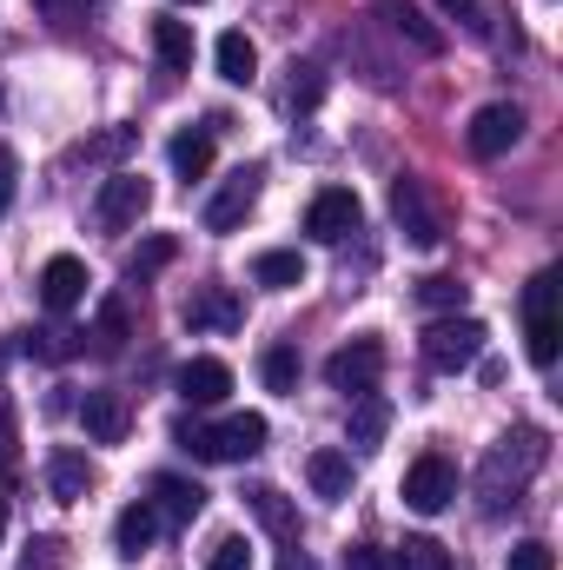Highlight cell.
Segmentation results:
<instances>
[{
    "label": "cell",
    "instance_id": "obj_5",
    "mask_svg": "<svg viewBox=\"0 0 563 570\" xmlns=\"http://www.w3.org/2000/svg\"><path fill=\"white\" fill-rule=\"evenodd\" d=\"M392 219H398V233L412 239V246H444V206L431 199V186H424L418 173H398L392 179Z\"/></svg>",
    "mask_w": 563,
    "mask_h": 570
},
{
    "label": "cell",
    "instance_id": "obj_4",
    "mask_svg": "<svg viewBox=\"0 0 563 570\" xmlns=\"http://www.w3.org/2000/svg\"><path fill=\"white\" fill-rule=\"evenodd\" d=\"M557 266H544V273H531V285H524V352H531V365L537 372H551L557 365Z\"/></svg>",
    "mask_w": 563,
    "mask_h": 570
},
{
    "label": "cell",
    "instance_id": "obj_43",
    "mask_svg": "<svg viewBox=\"0 0 563 570\" xmlns=\"http://www.w3.org/2000/svg\"><path fill=\"white\" fill-rule=\"evenodd\" d=\"M179 7H206V0H179Z\"/></svg>",
    "mask_w": 563,
    "mask_h": 570
},
{
    "label": "cell",
    "instance_id": "obj_37",
    "mask_svg": "<svg viewBox=\"0 0 563 570\" xmlns=\"http://www.w3.org/2000/svg\"><path fill=\"white\" fill-rule=\"evenodd\" d=\"M345 570H405V564H398V551H378V544H352V551H345Z\"/></svg>",
    "mask_w": 563,
    "mask_h": 570
},
{
    "label": "cell",
    "instance_id": "obj_10",
    "mask_svg": "<svg viewBox=\"0 0 563 570\" xmlns=\"http://www.w3.org/2000/svg\"><path fill=\"white\" fill-rule=\"evenodd\" d=\"M517 140H524V107H517V100H491V107H477L471 127H464V146H471L477 159H497V153H511Z\"/></svg>",
    "mask_w": 563,
    "mask_h": 570
},
{
    "label": "cell",
    "instance_id": "obj_3",
    "mask_svg": "<svg viewBox=\"0 0 563 570\" xmlns=\"http://www.w3.org/2000/svg\"><path fill=\"white\" fill-rule=\"evenodd\" d=\"M484 318H471V312H444V318H431L424 325V365L431 372H471L477 358H484Z\"/></svg>",
    "mask_w": 563,
    "mask_h": 570
},
{
    "label": "cell",
    "instance_id": "obj_1",
    "mask_svg": "<svg viewBox=\"0 0 563 570\" xmlns=\"http://www.w3.org/2000/svg\"><path fill=\"white\" fill-rule=\"evenodd\" d=\"M551 458V444H544V431L524 425L511 431V438H497L491 451H484V471H477V498H484V511L497 518V511H511L517 498H524V484L537 478V464Z\"/></svg>",
    "mask_w": 563,
    "mask_h": 570
},
{
    "label": "cell",
    "instance_id": "obj_42",
    "mask_svg": "<svg viewBox=\"0 0 563 570\" xmlns=\"http://www.w3.org/2000/svg\"><path fill=\"white\" fill-rule=\"evenodd\" d=\"M0 538H7V504H0Z\"/></svg>",
    "mask_w": 563,
    "mask_h": 570
},
{
    "label": "cell",
    "instance_id": "obj_26",
    "mask_svg": "<svg viewBox=\"0 0 563 570\" xmlns=\"http://www.w3.org/2000/svg\"><path fill=\"white\" fill-rule=\"evenodd\" d=\"M152 53L166 73H192V27L186 20H152Z\"/></svg>",
    "mask_w": 563,
    "mask_h": 570
},
{
    "label": "cell",
    "instance_id": "obj_8",
    "mask_svg": "<svg viewBox=\"0 0 563 570\" xmlns=\"http://www.w3.org/2000/svg\"><path fill=\"white\" fill-rule=\"evenodd\" d=\"M358 226H365V206H358L352 186H325V193L305 206V233H312L318 246H338V239H352Z\"/></svg>",
    "mask_w": 563,
    "mask_h": 570
},
{
    "label": "cell",
    "instance_id": "obj_38",
    "mask_svg": "<svg viewBox=\"0 0 563 570\" xmlns=\"http://www.w3.org/2000/svg\"><path fill=\"white\" fill-rule=\"evenodd\" d=\"M7 206H13V153L0 146V213H7Z\"/></svg>",
    "mask_w": 563,
    "mask_h": 570
},
{
    "label": "cell",
    "instance_id": "obj_13",
    "mask_svg": "<svg viewBox=\"0 0 563 570\" xmlns=\"http://www.w3.org/2000/svg\"><path fill=\"white\" fill-rule=\"evenodd\" d=\"M93 484H100V471H93L87 451H73V444L47 451V498H53V504H80Z\"/></svg>",
    "mask_w": 563,
    "mask_h": 570
},
{
    "label": "cell",
    "instance_id": "obj_9",
    "mask_svg": "<svg viewBox=\"0 0 563 570\" xmlns=\"http://www.w3.org/2000/svg\"><path fill=\"white\" fill-rule=\"evenodd\" d=\"M146 206H152V186H146V173H113V179H100V199H93V219L107 226V233H127V226H140Z\"/></svg>",
    "mask_w": 563,
    "mask_h": 570
},
{
    "label": "cell",
    "instance_id": "obj_41",
    "mask_svg": "<svg viewBox=\"0 0 563 570\" xmlns=\"http://www.w3.org/2000/svg\"><path fill=\"white\" fill-rule=\"evenodd\" d=\"M444 13H477V0H437Z\"/></svg>",
    "mask_w": 563,
    "mask_h": 570
},
{
    "label": "cell",
    "instance_id": "obj_15",
    "mask_svg": "<svg viewBox=\"0 0 563 570\" xmlns=\"http://www.w3.org/2000/svg\"><path fill=\"white\" fill-rule=\"evenodd\" d=\"M226 392H233V365H226V358H186V365H179V399H186L192 412L226 405Z\"/></svg>",
    "mask_w": 563,
    "mask_h": 570
},
{
    "label": "cell",
    "instance_id": "obj_30",
    "mask_svg": "<svg viewBox=\"0 0 563 570\" xmlns=\"http://www.w3.org/2000/svg\"><path fill=\"white\" fill-rule=\"evenodd\" d=\"M20 352H27V358H47V365H60V358L73 352V332H67V325H33V332H20Z\"/></svg>",
    "mask_w": 563,
    "mask_h": 570
},
{
    "label": "cell",
    "instance_id": "obj_24",
    "mask_svg": "<svg viewBox=\"0 0 563 570\" xmlns=\"http://www.w3.org/2000/svg\"><path fill=\"white\" fill-rule=\"evenodd\" d=\"M166 159H172V173H179L186 186L206 179V173H213V127H186V134H172Z\"/></svg>",
    "mask_w": 563,
    "mask_h": 570
},
{
    "label": "cell",
    "instance_id": "obj_7",
    "mask_svg": "<svg viewBox=\"0 0 563 570\" xmlns=\"http://www.w3.org/2000/svg\"><path fill=\"white\" fill-rule=\"evenodd\" d=\"M325 379H332V392H345V399L378 392V379H385V345H378V338H352V345H338V352L325 358Z\"/></svg>",
    "mask_w": 563,
    "mask_h": 570
},
{
    "label": "cell",
    "instance_id": "obj_17",
    "mask_svg": "<svg viewBox=\"0 0 563 570\" xmlns=\"http://www.w3.org/2000/svg\"><path fill=\"white\" fill-rule=\"evenodd\" d=\"M152 511H159V524H192L199 511H206V491L192 484V478H179V471H159L152 478V498H146Z\"/></svg>",
    "mask_w": 563,
    "mask_h": 570
},
{
    "label": "cell",
    "instance_id": "obj_36",
    "mask_svg": "<svg viewBox=\"0 0 563 570\" xmlns=\"http://www.w3.org/2000/svg\"><path fill=\"white\" fill-rule=\"evenodd\" d=\"M20 570H67V544H60V538H33L27 558H20Z\"/></svg>",
    "mask_w": 563,
    "mask_h": 570
},
{
    "label": "cell",
    "instance_id": "obj_32",
    "mask_svg": "<svg viewBox=\"0 0 563 570\" xmlns=\"http://www.w3.org/2000/svg\"><path fill=\"white\" fill-rule=\"evenodd\" d=\"M172 259H179V239H166V233H152V239H146L140 253L127 259V279H152V273H166Z\"/></svg>",
    "mask_w": 563,
    "mask_h": 570
},
{
    "label": "cell",
    "instance_id": "obj_33",
    "mask_svg": "<svg viewBox=\"0 0 563 570\" xmlns=\"http://www.w3.org/2000/svg\"><path fill=\"white\" fill-rule=\"evenodd\" d=\"M398 564L405 570H451V551H444L437 538H405V544H398Z\"/></svg>",
    "mask_w": 563,
    "mask_h": 570
},
{
    "label": "cell",
    "instance_id": "obj_22",
    "mask_svg": "<svg viewBox=\"0 0 563 570\" xmlns=\"http://www.w3.org/2000/svg\"><path fill=\"white\" fill-rule=\"evenodd\" d=\"M305 478L325 504H345L352 498V451H312L305 458Z\"/></svg>",
    "mask_w": 563,
    "mask_h": 570
},
{
    "label": "cell",
    "instance_id": "obj_29",
    "mask_svg": "<svg viewBox=\"0 0 563 570\" xmlns=\"http://www.w3.org/2000/svg\"><path fill=\"white\" fill-rule=\"evenodd\" d=\"M259 379H266V392L292 399V392H298V352H292V345H266V358H259Z\"/></svg>",
    "mask_w": 563,
    "mask_h": 570
},
{
    "label": "cell",
    "instance_id": "obj_11",
    "mask_svg": "<svg viewBox=\"0 0 563 570\" xmlns=\"http://www.w3.org/2000/svg\"><path fill=\"white\" fill-rule=\"evenodd\" d=\"M259 206V166H239L213 199H206V233H239Z\"/></svg>",
    "mask_w": 563,
    "mask_h": 570
},
{
    "label": "cell",
    "instance_id": "obj_27",
    "mask_svg": "<svg viewBox=\"0 0 563 570\" xmlns=\"http://www.w3.org/2000/svg\"><path fill=\"white\" fill-rule=\"evenodd\" d=\"M253 285H266V292H292V285H305V259L285 253V246H273V253L253 259Z\"/></svg>",
    "mask_w": 563,
    "mask_h": 570
},
{
    "label": "cell",
    "instance_id": "obj_28",
    "mask_svg": "<svg viewBox=\"0 0 563 570\" xmlns=\"http://www.w3.org/2000/svg\"><path fill=\"white\" fill-rule=\"evenodd\" d=\"M285 100H292V114H312V107L325 100V67H312V60H292V80H285Z\"/></svg>",
    "mask_w": 563,
    "mask_h": 570
},
{
    "label": "cell",
    "instance_id": "obj_14",
    "mask_svg": "<svg viewBox=\"0 0 563 570\" xmlns=\"http://www.w3.org/2000/svg\"><path fill=\"white\" fill-rule=\"evenodd\" d=\"M80 425L93 444H127V431H134V405H127V392H87L80 399Z\"/></svg>",
    "mask_w": 563,
    "mask_h": 570
},
{
    "label": "cell",
    "instance_id": "obj_35",
    "mask_svg": "<svg viewBox=\"0 0 563 570\" xmlns=\"http://www.w3.org/2000/svg\"><path fill=\"white\" fill-rule=\"evenodd\" d=\"M206 570H253V551H246V538H219V544L206 551Z\"/></svg>",
    "mask_w": 563,
    "mask_h": 570
},
{
    "label": "cell",
    "instance_id": "obj_12",
    "mask_svg": "<svg viewBox=\"0 0 563 570\" xmlns=\"http://www.w3.org/2000/svg\"><path fill=\"white\" fill-rule=\"evenodd\" d=\"M372 13H378V20H385L398 40H405V47H418L424 60H437V53L451 47V40H444V27L424 13L418 0H372Z\"/></svg>",
    "mask_w": 563,
    "mask_h": 570
},
{
    "label": "cell",
    "instance_id": "obj_18",
    "mask_svg": "<svg viewBox=\"0 0 563 570\" xmlns=\"http://www.w3.org/2000/svg\"><path fill=\"white\" fill-rule=\"evenodd\" d=\"M87 266H80V259H73V253H60V259H47V266H40V305H47V312H73V305H80V298H87Z\"/></svg>",
    "mask_w": 563,
    "mask_h": 570
},
{
    "label": "cell",
    "instance_id": "obj_31",
    "mask_svg": "<svg viewBox=\"0 0 563 570\" xmlns=\"http://www.w3.org/2000/svg\"><path fill=\"white\" fill-rule=\"evenodd\" d=\"M464 292H471L464 279L431 273V279H418V305H424V312H464Z\"/></svg>",
    "mask_w": 563,
    "mask_h": 570
},
{
    "label": "cell",
    "instance_id": "obj_34",
    "mask_svg": "<svg viewBox=\"0 0 563 570\" xmlns=\"http://www.w3.org/2000/svg\"><path fill=\"white\" fill-rule=\"evenodd\" d=\"M504 570H557V551L544 538H524V544H511V564Z\"/></svg>",
    "mask_w": 563,
    "mask_h": 570
},
{
    "label": "cell",
    "instance_id": "obj_23",
    "mask_svg": "<svg viewBox=\"0 0 563 570\" xmlns=\"http://www.w3.org/2000/svg\"><path fill=\"white\" fill-rule=\"evenodd\" d=\"M87 338H93L100 358H120L127 338H134V305H127V298H107V305L93 312V332H87Z\"/></svg>",
    "mask_w": 563,
    "mask_h": 570
},
{
    "label": "cell",
    "instance_id": "obj_21",
    "mask_svg": "<svg viewBox=\"0 0 563 570\" xmlns=\"http://www.w3.org/2000/svg\"><path fill=\"white\" fill-rule=\"evenodd\" d=\"M246 504H253V518H259L279 544H298V504L285 498L279 484H253V491H246Z\"/></svg>",
    "mask_w": 563,
    "mask_h": 570
},
{
    "label": "cell",
    "instance_id": "obj_40",
    "mask_svg": "<svg viewBox=\"0 0 563 570\" xmlns=\"http://www.w3.org/2000/svg\"><path fill=\"white\" fill-rule=\"evenodd\" d=\"M279 570H312V558H305V551H285V558H279Z\"/></svg>",
    "mask_w": 563,
    "mask_h": 570
},
{
    "label": "cell",
    "instance_id": "obj_19",
    "mask_svg": "<svg viewBox=\"0 0 563 570\" xmlns=\"http://www.w3.org/2000/svg\"><path fill=\"white\" fill-rule=\"evenodd\" d=\"M152 538H159V511H152L146 498H134V504L113 518V551H120L127 564H140L146 551H152Z\"/></svg>",
    "mask_w": 563,
    "mask_h": 570
},
{
    "label": "cell",
    "instance_id": "obj_25",
    "mask_svg": "<svg viewBox=\"0 0 563 570\" xmlns=\"http://www.w3.org/2000/svg\"><path fill=\"white\" fill-rule=\"evenodd\" d=\"M213 60H219V80H233V87H253V80H259V47H253L239 27H233V33H219Z\"/></svg>",
    "mask_w": 563,
    "mask_h": 570
},
{
    "label": "cell",
    "instance_id": "obj_2",
    "mask_svg": "<svg viewBox=\"0 0 563 570\" xmlns=\"http://www.w3.org/2000/svg\"><path fill=\"white\" fill-rule=\"evenodd\" d=\"M266 438H273V425L259 412H233L219 425H206V419H179L172 425V444L192 451V458H206V464H246L253 451H266Z\"/></svg>",
    "mask_w": 563,
    "mask_h": 570
},
{
    "label": "cell",
    "instance_id": "obj_39",
    "mask_svg": "<svg viewBox=\"0 0 563 570\" xmlns=\"http://www.w3.org/2000/svg\"><path fill=\"white\" fill-rule=\"evenodd\" d=\"M7 464H13V419L0 412V471H7Z\"/></svg>",
    "mask_w": 563,
    "mask_h": 570
},
{
    "label": "cell",
    "instance_id": "obj_6",
    "mask_svg": "<svg viewBox=\"0 0 563 570\" xmlns=\"http://www.w3.org/2000/svg\"><path fill=\"white\" fill-rule=\"evenodd\" d=\"M398 498L418 511V518H437L451 498H457V464L444 458V451H424L418 464L405 471V484H398Z\"/></svg>",
    "mask_w": 563,
    "mask_h": 570
},
{
    "label": "cell",
    "instance_id": "obj_20",
    "mask_svg": "<svg viewBox=\"0 0 563 570\" xmlns=\"http://www.w3.org/2000/svg\"><path fill=\"white\" fill-rule=\"evenodd\" d=\"M385 431H392V405H385L378 392H358V399H352V412H345V438H352L358 451H378V444H385Z\"/></svg>",
    "mask_w": 563,
    "mask_h": 570
},
{
    "label": "cell",
    "instance_id": "obj_16",
    "mask_svg": "<svg viewBox=\"0 0 563 570\" xmlns=\"http://www.w3.org/2000/svg\"><path fill=\"white\" fill-rule=\"evenodd\" d=\"M179 318H186L192 332H239V325H246V305H239L226 285H199Z\"/></svg>",
    "mask_w": 563,
    "mask_h": 570
}]
</instances>
